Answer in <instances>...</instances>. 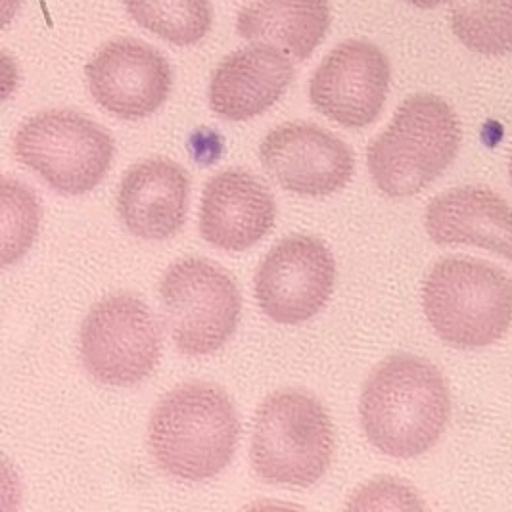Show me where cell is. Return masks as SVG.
Returning a JSON list of instances; mask_svg holds the SVG:
<instances>
[{"mask_svg": "<svg viewBox=\"0 0 512 512\" xmlns=\"http://www.w3.org/2000/svg\"><path fill=\"white\" fill-rule=\"evenodd\" d=\"M361 426L380 453L413 459L442 440L451 419L449 386L436 365L415 355H394L369 374Z\"/></svg>", "mask_w": 512, "mask_h": 512, "instance_id": "6da1fadb", "label": "cell"}, {"mask_svg": "<svg viewBox=\"0 0 512 512\" xmlns=\"http://www.w3.org/2000/svg\"><path fill=\"white\" fill-rule=\"evenodd\" d=\"M240 420L225 390L187 382L158 401L148 424V447L167 476L202 482L233 463Z\"/></svg>", "mask_w": 512, "mask_h": 512, "instance_id": "7a4b0ae2", "label": "cell"}, {"mask_svg": "<svg viewBox=\"0 0 512 512\" xmlns=\"http://www.w3.org/2000/svg\"><path fill=\"white\" fill-rule=\"evenodd\" d=\"M461 140V121L443 98L428 93L405 98L367 148L374 185L390 198L419 194L455 162Z\"/></svg>", "mask_w": 512, "mask_h": 512, "instance_id": "3957f363", "label": "cell"}, {"mask_svg": "<svg viewBox=\"0 0 512 512\" xmlns=\"http://www.w3.org/2000/svg\"><path fill=\"white\" fill-rule=\"evenodd\" d=\"M422 307L447 346L488 348L511 328L512 279L489 261L445 257L424 279Z\"/></svg>", "mask_w": 512, "mask_h": 512, "instance_id": "277c9868", "label": "cell"}, {"mask_svg": "<svg viewBox=\"0 0 512 512\" xmlns=\"http://www.w3.org/2000/svg\"><path fill=\"white\" fill-rule=\"evenodd\" d=\"M332 453L334 426L317 397L280 390L259 405L250 455L263 482L309 488L325 476Z\"/></svg>", "mask_w": 512, "mask_h": 512, "instance_id": "5b68a950", "label": "cell"}, {"mask_svg": "<svg viewBox=\"0 0 512 512\" xmlns=\"http://www.w3.org/2000/svg\"><path fill=\"white\" fill-rule=\"evenodd\" d=\"M14 154L58 194L81 196L108 175L116 142L91 117L75 110H47L20 125Z\"/></svg>", "mask_w": 512, "mask_h": 512, "instance_id": "8992f818", "label": "cell"}, {"mask_svg": "<svg viewBox=\"0 0 512 512\" xmlns=\"http://www.w3.org/2000/svg\"><path fill=\"white\" fill-rule=\"evenodd\" d=\"M163 321L185 355H210L234 334L242 298L233 277L208 259L173 263L160 282Z\"/></svg>", "mask_w": 512, "mask_h": 512, "instance_id": "52a82bcc", "label": "cell"}, {"mask_svg": "<svg viewBox=\"0 0 512 512\" xmlns=\"http://www.w3.org/2000/svg\"><path fill=\"white\" fill-rule=\"evenodd\" d=\"M81 361L106 386H137L162 357V332L150 307L135 294H114L96 303L79 336Z\"/></svg>", "mask_w": 512, "mask_h": 512, "instance_id": "ba28073f", "label": "cell"}, {"mask_svg": "<svg viewBox=\"0 0 512 512\" xmlns=\"http://www.w3.org/2000/svg\"><path fill=\"white\" fill-rule=\"evenodd\" d=\"M336 282V261L323 240L292 234L263 257L254 290L261 311L279 325H302L323 311Z\"/></svg>", "mask_w": 512, "mask_h": 512, "instance_id": "9c48e42d", "label": "cell"}, {"mask_svg": "<svg viewBox=\"0 0 512 512\" xmlns=\"http://www.w3.org/2000/svg\"><path fill=\"white\" fill-rule=\"evenodd\" d=\"M392 81V66L380 48L350 39L332 48L313 73L309 100L330 121L363 129L384 110Z\"/></svg>", "mask_w": 512, "mask_h": 512, "instance_id": "30bf717a", "label": "cell"}, {"mask_svg": "<svg viewBox=\"0 0 512 512\" xmlns=\"http://www.w3.org/2000/svg\"><path fill=\"white\" fill-rule=\"evenodd\" d=\"M265 171L288 192L321 198L346 187L355 171L350 146L315 123L275 127L259 146Z\"/></svg>", "mask_w": 512, "mask_h": 512, "instance_id": "8fae6325", "label": "cell"}, {"mask_svg": "<svg viewBox=\"0 0 512 512\" xmlns=\"http://www.w3.org/2000/svg\"><path fill=\"white\" fill-rule=\"evenodd\" d=\"M85 77L94 102L127 121L158 112L173 87V70L162 52L131 37L100 48L85 66Z\"/></svg>", "mask_w": 512, "mask_h": 512, "instance_id": "7c38bea8", "label": "cell"}, {"mask_svg": "<svg viewBox=\"0 0 512 512\" xmlns=\"http://www.w3.org/2000/svg\"><path fill=\"white\" fill-rule=\"evenodd\" d=\"M277 219L271 190L254 173L234 167L213 175L202 192L200 234L225 252H246Z\"/></svg>", "mask_w": 512, "mask_h": 512, "instance_id": "4fadbf2b", "label": "cell"}, {"mask_svg": "<svg viewBox=\"0 0 512 512\" xmlns=\"http://www.w3.org/2000/svg\"><path fill=\"white\" fill-rule=\"evenodd\" d=\"M292 58L280 48L263 43L238 48L219 62L210 81V108L227 121L261 116L294 79Z\"/></svg>", "mask_w": 512, "mask_h": 512, "instance_id": "5bb4252c", "label": "cell"}, {"mask_svg": "<svg viewBox=\"0 0 512 512\" xmlns=\"http://www.w3.org/2000/svg\"><path fill=\"white\" fill-rule=\"evenodd\" d=\"M190 177L167 158L135 163L117 190V213L127 231L142 240H165L187 221Z\"/></svg>", "mask_w": 512, "mask_h": 512, "instance_id": "9a60e30c", "label": "cell"}, {"mask_svg": "<svg viewBox=\"0 0 512 512\" xmlns=\"http://www.w3.org/2000/svg\"><path fill=\"white\" fill-rule=\"evenodd\" d=\"M424 227L440 246H476L512 261V208L486 187H459L436 196Z\"/></svg>", "mask_w": 512, "mask_h": 512, "instance_id": "2e32d148", "label": "cell"}, {"mask_svg": "<svg viewBox=\"0 0 512 512\" xmlns=\"http://www.w3.org/2000/svg\"><path fill=\"white\" fill-rule=\"evenodd\" d=\"M330 27L328 0H252L238 12L244 41L273 45L294 60H307Z\"/></svg>", "mask_w": 512, "mask_h": 512, "instance_id": "e0dca14e", "label": "cell"}, {"mask_svg": "<svg viewBox=\"0 0 512 512\" xmlns=\"http://www.w3.org/2000/svg\"><path fill=\"white\" fill-rule=\"evenodd\" d=\"M133 22L175 47H192L211 31L210 0H123Z\"/></svg>", "mask_w": 512, "mask_h": 512, "instance_id": "ac0fdd59", "label": "cell"}, {"mask_svg": "<svg viewBox=\"0 0 512 512\" xmlns=\"http://www.w3.org/2000/svg\"><path fill=\"white\" fill-rule=\"evenodd\" d=\"M451 31L476 54H511L512 0H455L451 8Z\"/></svg>", "mask_w": 512, "mask_h": 512, "instance_id": "d6986e66", "label": "cell"}, {"mask_svg": "<svg viewBox=\"0 0 512 512\" xmlns=\"http://www.w3.org/2000/svg\"><path fill=\"white\" fill-rule=\"evenodd\" d=\"M41 206L29 188L2 179V265L18 261L33 246L39 233Z\"/></svg>", "mask_w": 512, "mask_h": 512, "instance_id": "ffe728a7", "label": "cell"}, {"mask_svg": "<svg viewBox=\"0 0 512 512\" xmlns=\"http://www.w3.org/2000/svg\"><path fill=\"white\" fill-rule=\"evenodd\" d=\"M348 509H424L419 495L396 478H376L351 497Z\"/></svg>", "mask_w": 512, "mask_h": 512, "instance_id": "44dd1931", "label": "cell"}, {"mask_svg": "<svg viewBox=\"0 0 512 512\" xmlns=\"http://www.w3.org/2000/svg\"><path fill=\"white\" fill-rule=\"evenodd\" d=\"M407 4L420 8V10H434L440 8L443 4H453L455 0H405Z\"/></svg>", "mask_w": 512, "mask_h": 512, "instance_id": "7402d4cb", "label": "cell"}, {"mask_svg": "<svg viewBox=\"0 0 512 512\" xmlns=\"http://www.w3.org/2000/svg\"><path fill=\"white\" fill-rule=\"evenodd\" d=\"M509 177H511V185H512V154H511V162H509Z\"/></svg>", "mask_w": 512, "mask_h": 512, "instance_id": "603a6c76", "label": "cell"}]
</instances>
